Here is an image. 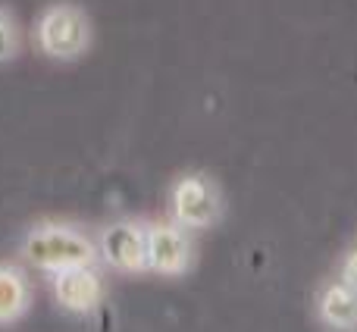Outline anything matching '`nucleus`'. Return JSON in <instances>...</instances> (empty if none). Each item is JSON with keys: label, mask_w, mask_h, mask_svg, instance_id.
Here are the masks:
<instances>
[{"label": "nucleus", "mask_w": 357, "mask_h": 332, "mask_svg": "<svg viewBox=\"0 0 357 332\" xmlns=\"http://www.w3.org/2000/svg\"><path fill=\"white\" fill-rule=\"evenodd\" d=\"M19 254H22V260L29 266L47 273V276L63 270H75V266H100L94 235L66 220L35 222L22 235Z\"/></svg>", "instance_id": "f257e3e1"}, {"label": "nucleus", "mask_w": 357, "mask_h": 332, "mask_svg": "<svg viewBox=\"0 0 357 332\" xmlns=\"http://www.w3.org/2000/svg\"><path fill=\"white\" fill-rule=\"evenodd\" d=\"M167 220L195 232H207L222 220V191L207 172H178L167 191Z\"/></svg>", "instance_id": "f03ea898"}, {"label": "nucleus", "mask_w": 357, "mask_h": 332, "mask_svg": "<svg viewBox=\"0 0 357 332\" xmlns=\"http://www.w3.org/2000/svg\"><path fill=\"white\" fill-rule=\"evenodd\" d=\"M35 38L38 47L44 56L54 60H75L88 50L91 44V25L88 16L73 3H50L41 13L35 25Z\"/></svg>", "instance_id": "7ed1b4c3"}, {"label": "nucleus", "mask_w": 357, "mask_h": 332, "mask_svg": "<svg viewBox=\"0 0 357 332\" xmlns=\"http://www.w3.org/2000/svg\"><path fill=\"white\" fill-rule=\"evenodd\" d=\"M144 254L148 273L163 279H178L195 266V235L173 220L144 222Z\"/></svg>", "instance_id": "20e7f679"}, {"label": "nucleus", "mask_w": 357, "mask_h": 332, "mask_svg": "<svg viewBox=\"0 0 357 332\" xmlns=\"http://www.w3.org/2000/svg\"><path fill=\"white\" fill-rule=\"evenodd\" d=\"M98 257L100 266H110L126 276L148 273V254H144V222L138 220H116L107 222L98 235Z\"/></svg>", "instance_id": "39448f33"}, {"label": "nucleus", "mask_w": 357, "mask_h": 332, "mask_svg": "<svg viewBox=\"0 0 357 332\" xmlns=\"http://www.w3.org/2000/svg\"><path fill=\"white\" fill-rule=\"evenodd\" d=\"M50 292H54L56 308L66 314L85 317L104 304L107 298V279L100 266H75V270H63L50 276Z\"/></svg>", "instance_id": "423d86ee"}, {"label": "nucleus", "mask_w": 357, "mask_h": 332, "mask_svg": "<svg viewBox=\"0 0 357 332\" xmlns=\"http://www.w3.org/2000/svg\"><path fill=\"white\" fill-rule=\"evenodd\" d=\"M317 320L329 332H357V292L342 279L326 276L317 292Z\"/></svg>", "instance_id": "0eeeda50"}, {"label": "nucleus", "mask_w": 357, "mask_h": 332, "mask_svg": "<svg viewBox=\"0 0 357 332\" xmlns=\"http://www.w3.org/2000/svg\"><path fill=\"white\" fill-rule=\"evenodd\" d=\"M31 301H35V292H31L29 273L13 260H0V329L25 320Z\"/></svg>", "instance_id": "6e6552de"}, {"label": "nucleus", "mask_w": 357, "mask_h": 332, "mask_svg": "<svg viewBox=\"0 0 357 332\" xmlns=\"http://www.w3.org/2000/svg\"><path fill=\"white\" fill-rule=\"evenodd\" d=\"M333 276H335V279H342V282H345L348 289H354V292H357V241H354V245L339 257V266H335Z\"/></svg>", "instance_id": "1a4fd4ad"}, {"label": "nucleus", "mask_w": 357, "mask_h": 332, "mask_svg": "<svg viewBox=\"0 0 357 332\" xmlns=\"http://www.w3.org/2000/svg\"><path fill=\"white\" fill-rule=\"evenodd\" d=\"M16 56V29H13L10 16L0 10V63Z\"/></svg>", "instance_id": "9d476101"}]
</instances>
